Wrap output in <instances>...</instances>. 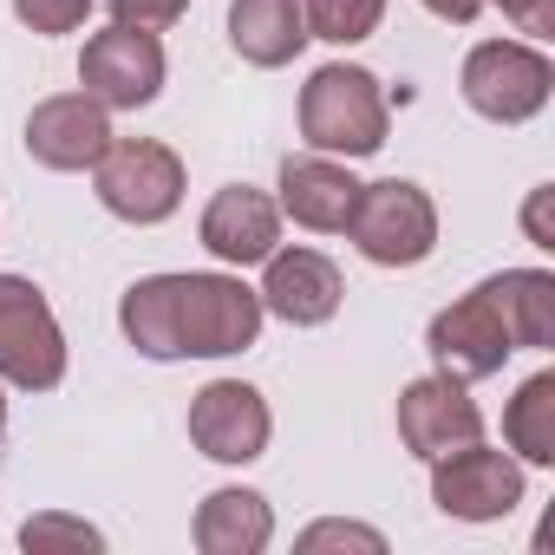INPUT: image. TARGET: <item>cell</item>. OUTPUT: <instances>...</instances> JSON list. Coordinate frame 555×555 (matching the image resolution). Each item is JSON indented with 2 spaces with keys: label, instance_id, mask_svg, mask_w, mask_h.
Listing matches in <instances>:
<instances>
[{
  "label": "cell",
  "instance_id": "6",
  "mask_svg": "<svg viewBox=\"0 0 555 555\" xmlns=\"http://www.w3.org/2000/svg\"><path fill=\"white\" fill-rule=\"evenodd\" d=\"M66 327L27 274H0V386L53 392L66 379Z\"/></svg>",
  "mask_w": 555,
  "mask_h": 555
},
{
  "label": "cell",
  "instance_id": "10",
  "mask_svg": "<svg viewBox=\"0 0 555 555\" xmlns=\"http://www.w3.org/2000/svg\"><path fill=\"white\" fill-rule=\"evenodd\" d=\"M470 438H483V412H477V399H470L464 379L425 373V379H412L399 392V444L418 464H431V457H444V451H457Z\"/></svg>",
  "mask_w": 555,
  "mask_h": 555
},
{
  "label": "cell",
  "instance_id": "2",
  "mask_svg": "<svg viewBox=\"0 0 555 555\" xmlns=\"http://www.w3.org/2000/svg\"><path fill=\"white\" fill-rule=\"evenodd\" d=\"M386 131H392V105H386V86L366 66L334 60L301 86V138H308V151L353 164V157L386 151Z\"/></svg>",
  "mask_w": 555,
  "mask_h": 555
},
{
  "label": "cell",
  "instance_id": "27",
  "mask_svg": "<svg viewBox=\"0 0 555 555\" xmlns=\"http://www.w3.org/2000/svg\"><path fill=\"white\" fill-rule=\"evenodd\" d=\"M425 14H438V21H451V27H470L477 14H483V0H418Z\"/></svg>",
  "mask_w": 555,
  "mask_h": 555
},
{
  "label": "cell",
  "instance_id": "28",
  "mask_svg": "<svg viewBox=\"0 0 555 555\" xmlns=\"http://www.w3.org/2000/svg\"><path fill=\"white\" fill-rule=\"evenodd\" d=\"M0 438H8V392H0Z\"/></svg>",
  "mask_w": 555,
  "mask_h": 555
},
{
  "label": "cell",
  "instance_id": "12",
  "mask_svg": "<svg viewBox=\"0 0 555 555\" xmlns=\"http://www.w3.org/2000/svg\"><path fill=\"white\" fill-rule=\"evenodd\" d=\"M196 235L222 268L242 274V268H261L274 248H282V209H274V196L255 190V183H229V190H216L203 203Z\"/></svg>",
  "mask_w": 555,
  "mask_h": 555
},
{
  "label": "cell",
  "instance_id": "9",
  "mask_svg": "<svg viewBox=\"0 0 555 555\" xmlns=\"http://www.w3.org/2000/svg\"><path fill=\"white\" fill-rule=\"evenodd\" d=\"M274 438V412L248 379H209L190 399V444L209 464H255Z\"/></svg>",
  "mask_w": 555,
  "mask_h": 555
},
{
  "label": "cell",
  "instance_id": "4",
  "mask_svg": "<svg viewBox=\"0 0 555 555\" xmlns=\"http://www.w3.org/2000/svg\"><path fill=\"white\" fill-rule=\"evenodd\" d=\"M457 92L490 125H529L555 92V66L535 40H483V47L464 53Z\"/></svg>",
  "mask_w": 555,
  "mask_h": 555
},
{
  "label": "cell",
  "instance_id": "8",
  "mask_svg": "<svg viewBox=\"0 0 555 555\" xmlns=\"http://www.w3.org/2000/svg\"><path fill=\"white\" fill-rule=\"evenodd\" d=\"M170 79V60H164V40L157 34H131V27H105L86 40L79 53V86L105 105V112H144Z\"/></svg>",
  "mask_w": 555,
  "mask_h": 555
},
{
  "label": "cell",
  "instance_id": "16",
  "mask_svg": "<svg viewBox=\"0 0 555 555\" xmlns=\"http://www.w3.org/2000/svg\"><path fill=\"white\" fill-rule=\"evenodd\" d=\"M229 47L255 73H282L308 47V8L301 0H229Z\"/></svg>",
  "mask_w": 555,
  "mask_h": 555
},
{
  "label": "cell",
  "instance_id": "3",
  "mask_svg": "<svg viewBox=\"0 0 555 555\" xmlns=\"http://www.w3.org/2000/svg\"><path fill=\"white\" fill-rule=\"evenodd\" d=\"M92 183H99V203L131 222V229H157L183 209V157L157 138H112L105 157L92 164Z\"/></svg>",
  "mask_w": 555,
  "mask_h": 555
},
{
  "label": "cell",
  "instance_id": "1",
  "mask_svg": "<svg viewBox=\"0 0 555 555\" xmlns=\"http://www.w3.org/2000/svg\"><path fill=\"white\" fill-rule=\"evenodd\" d=\"M261 295L229 268H203V274H144L118 301V327L125 340L170 366V360H235L261 340Z\"/></svg>",
  "mask_w": 555,
  "mask_h": 555
},
{
  "label": "cell",
  "instance_id": "11",
  "mask_svg": "<svg viewBox=\"0 0 555 555\" xmlns=\"http://www.w3.org/2000/svg\"><path fill=\"white\" fill-rule=\"evenodd\" d=\"M261 314L288 321V327H327L347 301V282L340 268L321 255V248H274L261 261Z\"/></svg>",
  "mask_w": 555,
  "mask_h": 555
},
{
  "label": "cell",
  "instance_id": "25",
  "mask_svg": "<svg viewBox=\"0 0 555 555\" xmlns=\"http://www.w3.org/2000/svg\"><path fill=\"white\" fill-rule=\"evenodd\" d=\"M483 8H503L529 40H555V0H483Z\"/></svg>",
  "mask_w": 555,
  "mask_h": 555
},
{
  "label": "cell",
  "instance_id": "26",
  "mask_svg": "<svg viewBox=\"0 0 555 555\" xmlns=\"http://www.w3.org/2000/svg\"><path fill=\"white\" fill-rule=\"evenodd\" d=\"M548 196H555V190L542 183V190H529V209H522V229H529L535 248H555V235H548Z\"/></svg>",
  "mask_w": 555,
  "mask_h": 555
},
{
  "label": "cell",
  "instance_id": "24",
  "mask_svg": "<svg viewBox=\"0 0 555 555\" xmlns=\"http://www.w3.org/2000/svg\"><path fill=\"white\" fill-rule=\"evenodd\" d=\"M190 14V0H112V21L131 34H170Z\"/></svg>",
  "mask_w": 555,
  "mask_h": 555
},
{
  "label": "cell",
  "instance_id": "15",
  "mask_svg": "<svg viewBox=\"0 0 555 555\" xmlns=\"http://www.w3.org/2000/svg\"><path fill=\"white\" fill-rule=\"evenodd\" d=\"M274 209H282L295 229H314V235H347V216L360 203V177L340 164V157H288L282 164V183H274Z\"/></svg>",
  "mask_w": 555,
  "mask_h": 555
},
{
  "label": "cell",
  "instance_id": "13",
  "mask_svg": "<svg viewBox=\"0 0 555 555\" xmlns=\"http://www.w3.org/2000/svg\"><path fill=\"white\" fill-rule=\"evenodd\" d=\"M112 138V112L92 92H53L27 112V157L47 170H92Z\"/></svg>",
  "mask_w": 555,
  "mask_h": 555
},
{
  "label": "cell",
  "instance_id": "20",
  "mask_svg": "<svg viewBox=\"0 0 555 555\" xmlns=\"http://www.w3.org/2000/svg\"><path fill=\"white\" fill-rule=\"evenodd\" d=\"M301 8H308V40L327 47H360L386 21V0H301Z\"/></svg>",
  "mask_w": 555,
  "mask_h": 555
},
{
  "label": "cell",
  "instance_id": "5",
  "mask_svg": "<svg viewBox=\"0 0 555 555\" xmlns=\"http://www.w3.org/2000/svg\"><path fill=\"white\" fill-rule=\"evenodd\" d=\"M347 235H353V248L373 268H418L438 248V203L412 177L360 183V203L347 216Z\"/></svg>",
  "mask_w": 555,
  "mask_h": 555
},
{
  "label": "cell",
  "instance_id": "14",
  "mask_svg": "<svg viewBox=\"0 0 555 555\" xmlns=\"http://www.w3.org/2000/svg\"><path fill=\"white\" fill-rule=\"evenodd\" d=\"M425 347H431L438 373H451V379H464V386H477V379L503 373V360L516 353V347H509V334H503V321H496V308L483 301V288H470L464 301L438 308V314H431V327H425Z\"/></svg>",
  "mask_w": 555,
  "mask_h": 555
},
{
  "label": "cell",
  "instance_id": "22",
  "mask_svg": "<svg viewBox=\"0 0 555 555\" xmlns=\"http://www.w3.org/2000/svg\"><path fill=\"white\" fill-rule=\"evenodd\" d=\"M86 14H92V0H14V21L40 40H60L73 27H86Z\"/></svg>",
  "mask_w": 555,
  "mask_h": 555
},
{
  "label": "cell",
  "instance_id": "17",
  "mask_svg": "<svg viewBox=\"0 0 555 555\" xmlns=\"http://www.w3.org/2000/svg\"><path fill=\"white\" fill-rule=\"evenodd\" d=\"M477 288L496 308V321H503L516 353L522 347L529 353L555 347V274L548 268H503V274H490V282H477Z\"/></svg>",
  "mask_w": 555,
  "mask_h": 555
},
{
  "label": "cell",
  "instance_id": "18",
  "mask_svg": "<svg viewBox=\"0 0 555 555\" xmlns=\"http://www.w3.org/2000/svg\"><path fill=\"white\" fill-rule=\"evenodd\" d=\"M196 548L203 555H261L274 542V509L261 490H242V483H222L196 503V522H190Z\"/></svg>",
  "mask_w": 555,
  "mask_h": 555
},
{
  "label": "cell",
  "instance_id": "23",
  "mask_svg": "<svg viewBox=\"0 0 555 555\" xmlns=\"http://www.w3.org/2000/svg\"><path fill=\"white\" fill-rule=\"evenodd\" d=\"M295 548H366V555H386V535L379 529H366V522H340V516H327V522H308L301 535H295Z\"/></svg>",
  "mask_w": 555,
  "mask_h": 555
},
{
  "label": "cell",
  "instance_id": "7",
  "mask_svg": "<svg viewBox=\"0 0 555 555\" xmlns=\"http://www.w3.org/2000/svg\"><path fill=\"white\" fill-rule=\"evenodd\" d=\"M431 503L457 522H503L522 503V457L470 438V444L431 457Z\"/></svg>",
  "mask_w": 555,
  "mask_h": 555
},
{
  "label": "cell",
  "instance_id": "19",
  "mask_svg": "<svg viewBox=\"0 0 555 555\" xmlns=\"http://www.w3.org/2000/svg\"><path fill=\"white\" fill-rule=\"evenodd\" d=\"M503 444L522 464H555V373H529L503 405Z\"/></svg>",
  "mask_w": 555,
  "mask_h": 555
},
{
  "label": "cell",
  "instance_id": "21",
  "mask_svg": "<svg viewBox=\"0 0 555 555\" xmlns=\"http://www.w3.org/2000/svg\"><path fill=\"white\" fill-rule=\"evenodd\" d=\"M21 548H105V529H92L86 516H27L21 522Z\"/></svg>",
  "mask_w": 555,
  "mask_h": 555
}]
</instances>
